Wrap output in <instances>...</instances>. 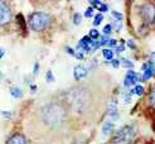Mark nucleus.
Instances as JSON below:
<instances>
[{"instance_id": "nucleus-1", "label": "nucleus", "mask_w": 155, "mask_h": 144, "mask_svg": "<svg viewBox=\"0 0 155 144\" xmlns=\"http://www.w3.org/2000/svg\"><path fill=\"white\" fill-rule=\"evenodd\" d=\"M41 119L49 128H59L66 123L67 111L59 102H49L41 109Z\"/></svg>"}, {"instance_id": "nucleus-2", "label": "nucleus", "mask_w": 155, "mask_h": 144, "mask_svg": "<svg viewBox=\"0 0 155 144\" xmlns=\"http://www.w3.org/2000/svg\"><path fill=\"white\" fill-rule=\"evenodd\" d=\"M51 20H52V18L49 14L44 13V12H35L29 15L28 23H29V27L32 30L41 32V30H44L49 27Z\"/></svg>"}, {"instance_id": "nucleus-3", "label": "nucleus", "mask_w": 155, "mask_h": 144, "mask_svg": "<svg viewBox=\"0 0 155 144\" xmlns=\"http://www.w3.org/2000/svg\"><path fill=\"white\" fill-rule=\"evenodd\" d=\"M135 135V128L133 125H124L120 128L114 135V143L116 144H124V143H130L133 140Z\"/></svg>"}, {"instance_id": "nucleus-4", "label": "nucleus", "mask_w": 155, "mask_h": 144, "mask_svg": "<svg viewBox=\"0 0 155 144\" xmlns=\"http://www.w3.org/2000/svg\"><path fill=\"white\" fill-rule=\"evenodd\" d=\"M72 105L76 111L83 112L86 110V106L88 105V94L86 92V90L80 89L74 91L73 99H72Z\"/></svg>"}, {"instance_id": "nucleus-5", "label": "nucleus", "mask_w": 155, "mask_h": 144, "mask_svg": "<svg viewBox=\"0 0 155 144\" xmlns=\"http://www.w3.org/2000/svg\"><path fill=\"white\" fill-rule=\"evenodd\" d=\"M139 15L146 24H155V5L151 3H145L139 9Z\"/></svg>"}, {"instance_id": "nucleus-6", "label": "nucleus", "mask_w": 155, "mask_h": 144, "mask_svg": "<svg viewBox=\"0 0 155 144\" xmlns=\"http://www.w3.org/2000/svg\"><path fill=\"white\" fill-rule=\"evenodd\" d=\"M12 20V10L4 2H0V25H4Z\"/></svg>"}, {"instance_id": "nucleus-7", "label": "nucleus", "mask_w": 155, "mask_h": 144, "mask_svg": "<svg viewBox=\"0 0 155 144\" xmlns=\"http://www.w3.org/2000/svg\"><path fill=\"white\" fill-rule=\"evenodd\" d=\"M107 115L111 118V121L112 120H117L120 118L119 115V109H117V102L116 101H110L107 105Z\"/></svg>"}, {"instance_id": "nucleus-8", "label": "nucleus", "mask_w": 155, "mask_h": 144, "mask_svg": "<svg viewBox=\"0 0 155 144\" xmlns=\"http://www.w3.org/2000/svg\"><path fill=\"white\" fill-rule=\"evenodd\" d=\"M87 73H88V70H87V68L84 67L83 65H77V66L73 68V76H74L76 81L83 80V79L87 76Z\"/></svg>"}, {"instance_id": "nucleus-9", "label": "nucleus", "mask_w": 155, "mask_h": 144, "mask_svg": "<svg viewBox=\"0 0 155 144\" xmlns=\"http://www.w3.org/2000/svg\"><path fill=\"white\" fill-rule=\"evenodd\" d=\"M137 82V73L133 70L127 71L126 76H125V80H124V86L125 87H131L133 85Z\"/></svg>"}, {"instance_id": "nucleus-10", "label": "nucleus", "mask_w": 155, "mask_h": 144, "mask_svg": "<svg viewBox=\"0 0 155 144\" xmlns=\"http://www.w3.org/2000/svg\"><path fill=\"white\" fill-rule=\"evenodd\" d=\"M6 144H27V139H25V136L23 134L17 133V134L12 135L10 138L8 139Z\"/></svg>"}, {"instance_id": "nucleus-11", "label": "nucleus", "mask_w": 155, "mask_h": 144, "mask_svg": "<svg viewBox=\"0 0 155 144\" xmlns=\"http://www.w3.org/2000/svg\"><path fill=\"white\" fill-rule=\"evenodd\" d=\"M90 4H91V8H97V10H100V13L108 12V6L105 3L98 2V0H92V2H90Z\"/></svg>"}, {"instance_id": "nucleus-12", "label": "nucleus", "mask_w": 155, "mask_h": 144, "mask_svg": "<svg viewBox=\"0 0 155 144\" xmlns=\"http://www.w3.org/2000/svg\"><path fill=\"white\" fill-rule=\"evenodd\" d=\"M114 129H115V123L114 121H111V120L105 121V124L102 126V133H104V135H110L114 132Z\"/></svg>"}, {"instance_id": "nucleus-13", "label": "nucleus", "mask_w": 155, "mask_h": 144, "mask_svg": "<svg viewBox=\"0 0 155 144\" xmlns=\"http://www.w3.org/2000/svg\"><path fill=\"white\" fill-rule=\"evenodd\" d=\"M102 55H104V57L107 61H112L114 59V56H115V52L111 48H104L102 49Z\"/></svg>"}, {"instance_id": "nucleus-14", "label": "nucleus", "mask_w": 155, "mask_h": 144, "mask_svg": "<svg viewBox=\"0 0 155 144\" xmlns=\"http://www.w3.org/2000/svg\"><path fill=\"white\" fill-rule=\"evenodd\" d=\"M10 94L15 99H21L23 97V91L19 89V87H12L10 89Z\"/></svg>"}, {"instance_id": "nucleus-15", "label": "nucleus", "mask_w": 155, "mask_h": 144, "mask_svg": "<svg viewBox=\"0 0 155 144\" xmlns=\"http://www.w3.org/2000/svg\"><path fill=\"white\" fill-rule=\"evenodd\" d=\"M77 48H78V49H81L82 52H91V47H90L88 44H86V43H84L82 39L78 42V45H77Z\"/></svg>"}, {"instance_id": "nucleus-16", "label": "nucleus", "mask_w": 155, "mask_h": 144, "mask_svg": "<svg viewBox=\"0 0 155 144\" xmlns=\"http://www.w3.org/2000/svg\"><path fill=\"white\" fill-rule=\"evenodd\" d=\"M120 61V65L122 66V67H126V68H133L134 67V63L131 62V61H129L127 58H121V59H119Z\"/></svg>"}, {"instance_id": "nucleus-17", "label": "nucleus", "mask_w": 155, "mask_h": 144, "mask_svg": "<svg viewBox=\"0 0 155 144\" xmlns=\"http://www.w3.org/2000/svg\"><path fill=\"white\" fill-rule=\"evenodd\" d=\"M133 91H134V94L137 95V96H143V95L145 94V89H144V86H141V85H136V86L133 89Z\"/></svg>"}, {"instance_id": "nucleus-18", "label": "nucleus", "mask_w": 155, "mask_h": 144, "mask_svg": "<svg viewBox=\"0 0 155 144\" xmlns=\"http://www.w3.org/2000/svg\"><path fill=\"white\" fill-rule=\"evenodd\" d=\"M146 63H148V65L151 67V70L154 71V76H155V52H153L151 55H150L149 61H148V62H146Z\"/></svg>"}, {"instance_id": "nucleus-19", "label": "nucleus", "mask_w": 155, "mask_h": 144, "mask_svg": "<svg viewBox=\"0 0 155 144\" xmlns=\"http://www.w3.org/2000/svg\"><path fill=\"white\" fill-rule=\"evenodd\" d=\"M88 37L91 38L92 41H96V39H98V38H100V32H98L97 29H95V28H94V29H91V30H90Z\"/></svg>"}, {"instance_id": "nucleus-20", "label": "nucleus", "mask_w": 155, "mask_h": 144, "mask_svg": "<svg viewBox=\"0 0 155 144\" xmlns=\"http://www.w3.org/2000/svg\"><path fill=\"white\" fill-rule=\"evenodd\" d=\"M102 20H104V15H102L101 13L96 14V17H95V20H94V25H95V27L100 25V24H101V22H102Z\"/></svg>"}, {"instance_id": "nucleus-21", "label": "nucleus", "mask_w": 155, "mask_h": 144, "mask_svg": "<svg viewBox=\"0 0 155 144\" xmlns=\"http://www.w3.org/2000/svg\"><path fill=\"white\" fill-rule=\"evenodd\" d=\"M148 101H149V104L153 106V108H155V90H154V91H151V92H150L149 99H148Z\"/></svg>"}, {"instance_id": "nucleus-22", "label": "nucleus", "mask_w": 155, "mask_h": 144, "mask_svg": "<svg viewBox=\"0 0 155 144\" xmlns=\"http://www.w3.org/2000/svg\"><path fill=\"white\" fill-rule=\"evenodd\" d=\"M81 22H82V15H81L80 13H76L74 17H73V23H74L76 25H78Z\"/></svg>"}, {"instance_id": "nucleus-23", "label": "nucleus", "mask_w": 155, "mask_h": 144, "mask_svg": "<svg viewBox=\"0 0 155 144\" xmlns=\"http://www.w3.org/2000/svg\"><path fill=\"white\" fill-rule=\"evenodd\" d=\"M112 25L111 24H106L105 27H104V34L105 35H108V34H111L112 33Z\"/></svg>"}, {"instance_id": "nucleus-24", "label": "nucleus", "mask_w": 155, "mask_h": 144, "mask_svg": "<svg viewBox=\"0 0 155 144\" xmlns=\"http://www.w3.org/2000/svg\"><path fill=\"white\" fill-rule=\"evenodd\" d=\"M111 15L115 18V20H119V22H122V14L119 13V12H111Z\"/></svg>"}, {"instance_id": "nucleus-25", "label": "nucleus", "mask_w": 155, "mask_h": 144, "mask_svg": "<svg viewBox=\"0 0 155 144\" xmlns=\"http://www.w3.org/2000/svg\"><path fill=\"white\" fill-rule=\"evenodd\" d=\"M94 8H88V9H86V12H84V17L86 18H91V17H94Z\"/></svg>"}, {"instance_id": "nucleus-26", "label": "nucleus", "mask_w": 155, "mask_h": 144, "mask_svg": "<svg viewBox=\"0 0 155 144\" xmlns=\"http://www.w3.org/2000/svg\"><path fill=\"white\" fill-rule=\"evenodd\" d=\"M116 44H117V41H116V39H112V38H111V39H108L107 43H106V45H108V47H115Z\"/></svg>"}, {"instance_id": "nucleus-27", "label": "nucleus", "mask_w": 155, "mask_h": 144, "mask_svg": "<svg viewBox=\"0 0 155 144\" xmlns=\"http://www.w3.org/2000/svg\"><path fill=\"white\" fill-rule=\"evenodd\" d=\"M45 79H47L48 82H53V81H54V77H53L52 71H48V72H47V76H45Z\"/></svg>"}, {"instance_id": "nucleus-28", "label": "nucleus", "mask_w": 155, "mask_h": 144, "mask_svg": "<svg viewBox=\"0 0 155 144\" xmlns=\"http://www.w3.org/2000/svg\"><path fill=\"white\" fill-rule=\"evenodd\" d=\"M125 51V43H121V45H119V47H116V52L117 53H121V52H124Z\"/></svg>"}, {"instance_id": "nucleus-29", "label": "nucleus", "mask_w": 155, "mask_h": 144, "mask_svg": "<svg viewBox=\"0 0 155 144\" xmlns=\"http://www.w3.org/2000/svg\"><path fill=\"white\" fill-rule=\"evenodd\" d=\"M127 47L134 49V48H136V44H135V42H134L133 39H129V41H127Z\"/></svg>"}, {"instance_id": "nucleus-30", "label": "nucleus", "mask_w": 155, "mask_h": 144, "mask_svg": "<svg viewBox=\"0 0 155 144\" xmlns=\"http://www.w3.org/2000/svg\"><path fill=\"white\" fill-rule=\"evenodd\" d=\"M66 51H67L68 55H71V56H74V55H76V52H74L71 47H66Z\"/></svg>"}, {"instance_id": "nucleus-31", "label": "nucleus", "mask_w": 155, "mask_h": 144, "mask_svg": "<svg viewBox=\"0 0 155 144\" xmlns=\"http://www.w3.org/2000/svg\"><path fill=\"white\" fill-rule=\"evenodd\" d=\"M111 65H112L114 67H119L120 61H119V59H112V61H111Z\"/></svg>"}, {"instance_id": "nucleus-32", "label": "nucleus", "mask_w": 155, "mask_h": 144, "mask_svg": "<svg viewBox=\"0 0 155 144\" xmlns=\"http://www.w3.org/2000/svg\"><path fill=\"white\" fill-rule=\"evenodd\" d=\"M38 71H39V63H35V65H34V71H33V73H34V75H38Z\"/></svg>"}, {"instance_id": "nucleus-33", "label": "nucleus", "mask_w": 155, "mask_h": 144, "mask_svg": "<svg viewBox=\"0 0 155 144\" xmlns=\"http://www.w3.org/2000/svg\"><path fill=\"white\" fill-rule=\"evenodd\" d=\"M76 58H78V59H83V55L81 52H76V55H74Z\"/></svg>"}, {"instance_id": "nucleus-34", "label": "nucleus", "mask_w": 155, "mask_h": 144, "mask_svg": "<svg viewBox=\"0 0 155 144\" xmlns=\"http://www.w3.org/2000/svg\"><path fill=\"white\" fill-rule=\"evenodd\" d=\"M5 55V51L3 49V48H0V59H2L3 58V56Z\"/></svg>"}, {"instance_id": "nucleus-35", "label": "nucleus", "mask_w": 155, "mask_h": 144, "mask_svg": "<svg viewBox=\"0 0 155 144\" xmlns=\"http://www.w3.org/2000/svg\"><path fill=\"white\" fill-rule=\"evenodd\" d=\"M131 144H143V140L141 139H137V140H135V142H133Z\"/></svg>"}, {"instance_id": "nucleus-36", "label": "nucleus", "mask_w": 155, "mask_h": 144, "mask_svg": "<svg viewBox=\"0 0 155 144\" xmlns=\"http://www.w3.org/2000/svg\"><path fill=\"white\" fill-rule=\"evenodd\" d=\"M3 115L6 116V118H10V116H12V114H10V112H5V111H3Z\"/></svg>"}, {"instance_id": "nucleus-37", "label": "nucleus", "mask_w": 155, "mask_h": 144, "mask_svg": "<svg viewBox=\"0 0 155 144\" xmlns=\"http://www.w3.org/2000/svg\"><path fill=\"white\" fill-rule=\"evenodd\" d=\"M30 87H32V90H33V91H35V90H37V86H34V85H32Z\"/></svg>"}]
</instances>
